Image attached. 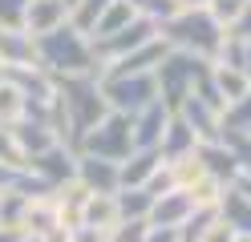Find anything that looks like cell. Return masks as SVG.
<instances>
[{"mask_svg":"<svg viewBox=\"0 0 251 242\" xmlns=\"http://www.w3.org/2000/svg\"><path fill=\"white\" fill-rule=\"evenodd\" d=\"M109 113L105 97H101V81L98 73H81V77H57V137L73 145L81 141L93 125Z\"/></svg>","mask_w":251,"mask_h":242,"instance_id":"cell-1","label":"cell"},{"mask_svg":"<svg viewBox=\"0 0 251 242\" xmlns=\"http://www.w3.org/2000/svg\"><path fill=\"white\" fill-rule=\"evenodd\" d=\"M37 65L53 77H81V73H98L93 61V44L85 32H77L73 24H61L53 32L37 37Z\"/></svg>","mask_w":251,"mask_h":242,"instance_id":"cell-2","label":"cell"},{"mask_svg":"<svg viewBox=\"0 0 251 242\" xmlns=\"http://www.w3.org/2000/svg\"><path fill=\"white\" fill-rule=\"evenodd\" d=\"M223 24L215 21V16L207 8H178L175 16H166V21L158 24V37L178 48V53H191L199 61H215V48L219 41H223Z\"/></svg>","mask_w":251,"mask_h":242,"instance_id":"cell-3","label":"cell"},{"mask_svg":"<svg viewBox=\"0 0 251 242\" xmlns=\"http://www.w3.org/2000/svg\"><path fill=\"white\" fill-rule=\"evenodd\" d=\"M207 65L211 61H199L191 53H178V48H170V53L162 57V65L154 69V85H158V101L175 113L186 97H191L195 89V81L207 73Z\"/></svg>","mask_w":251,"mask_h":242,"instance_id":"cell-4","label":"cell"},{"mask_svg":"<svg viewBox=\"0 0 251 242\" xmlns=\"http://www.w3.org/2000/svg\"><path fill=\"white\" fill-rule=\"evenodd\" d=\"M81 154H93V157H105V161H122L126 154L134 150V137H130V117L126 113H114L109 109L105 117L89 129V133L77 141Z\"/></svg>","mask_w":251,"mask_h":242,"instance_id":"cell-5","label":"cell"},{"mask_svg":"<svg viewBox=\"0 0 251 242\" xmlns=\"http://www.w3.org/2000/svg\"><path fill=\"white\" fill-rule=\"evenodd\" d=\"M101 81V97L114 113H138L142 105L158 101V85H154V73H130V77H98Z\"/></svg>","mask_w":251,"mask_h":242,"instance_id":"cell-6","label":"cell"},{"mask_svg":"<svg viewBox=\"0 0 251 242\" xmlns=\"http://www.w3.org/2000/svg\"><path fill=\"white\" fill-rule=\"evenodd\" d=\"M150 37H158V24H154V21H142V16H138L134 24L109 32V37H89V44H93V61H98V73L105 69V65L122 61L126 53H134L138 44H146Z\"/></svg>","mask_w":251,"mask_h":242,"instance_id":"cell-7","label":"cell"},{"mask_svg":"<svg viewBox=\"0 0 251 242\" xmlns=\"http://www.w3.org/2000/svg\"><path fill=\"white\" fill-rule=\"evenodd\" d=\"M73 157H77V150H73V145L57 141V145H49V150L33 154L25 170L33 174V177H41L45 186H61V182H69V177H73Z\"/></svg>","mask_w":251,"mask_h":242,"instance_id":"cell-8","label":"cell"},{"mask_svg":"<svg viewBox=\"0 0 251 242\" xmlns=\"http://www.w3.org/2000/svg\"><path fill=\"white\" fill-rule=\"evenodd\" d=\"M73 177L81 182L89 194H118V161H105V157H93L77 150L73 157Z\"/></svg>","mask_w":251,"mask_h":242,"instance_id":"cell-9","label":"cell"},{"mask_svg":"<svg viewBox=\"0 0 251 242\" xmlns=\"http://www.w3.org/2000/svg\"><path fill=\"white\" fill-rule=\"evenodd\" d=\"M170 53V44L162 41V37H150L146 44H138L134 53H126L122 61H114V65H105V69L98 73V77H130V73H154L162 65V57Z\"/></svg>","mask_w":251,"mask_h":242,"instance_id":"cell-10","label":"cell"},{"mask_svg":"<svg viewBox=\"0 0 251 242\" xmlns=\"http://www.w3.org/2000/svg\"><path fill=\"white\" fill-rule=\"evenodd\" d=\"M0 69H37V37H28L25 28H0Z\"/></svg>","mask_w":251,"mask_h":242,"instance_id":"cell-11","label":"cell"},{"mask_svg":"<svg viewBox=\"0 0 251 242\" xmlns=\"http://www.w3.org/2000/svg\"><path fill=\"white\" fill-rule=\"evenodd\" d=\"M158 170H162V154L154 150V145H134V150L118 161V182L122 186H146Z\"/></svg>","mask_w":251,"mask_h":242,"instance_id":"cell-12","label":"cell"},{"mask_svg":"<svg viewBox=\"0 0 251 242\" xmlns=\"http://www.w3.org/2000/svg\"><path fill=\"white\" fill-rule=\"evenodd\" d=\"M85 198H89V190L77 182V177H69V182H61L53 186V206H57V226L65 234L73 230H81V210H85Z\"/></svg>","mask_w":251,"mask_h":242,"instance_id":"cell-13","label":"cell"},{"mask_svg":"<svg viewBox=\"0 0 251 242\" xmlns=\"http://www.w3.org/2000/svg\"><path fill=\"white\" fill-rule=\"evenodd\" d=\"M199 161H202V170H207L211 177H219V182H227V186L239 182V157H235V150L223 137L199 141Z\"/></svg>","mask_w":251,"mask_h":242,"instance_id":"cell-14","label":"cell"},{"mask_svg":"<svg viewBox=\"0 0 251 242\" xmlns=\"http://www.w3.org/2000/svg\"><path fill=\"white\" fill-rule=\"evenodd\" d=\"M61 24H69V4L65 0H28L25 24H21L28 37H45V32H53Z\"/></svg>","mask_w":251,"mask_h":242,"instance_id":"cell-15","label":"cell"},{"mask_svg":"<svg viewBox=\"0 0 251 242\" xmlns=\"http://www.w3.org/2000/svg\"><path fill=\"white\" fill-rule=\"evenodd\" d=\"M122 222V214H118V198L114 194H89L85 198V210H81V230L85 234H93V238H105V230L109 226H118Z\"/></svg>","mask_w":251,"mask_h":242,"instance_id":"cell-16","label":"cell"},{"mask_svg":"<svg viewBox=\"0 0 251 242\" xmlns=\"http://www.w3.org/2000/svg\"><path fill=\"white\" fill-rule=\"evenodd\" d=\"M166 121H170V109L162 101H150L138 113H130V137H134V145H154V150H158V137H162Z\"/></svg>","mask_w":251,"mask_h":242,"instance_id":"cell-17","label":"cell"},{"mask_svg":"<svg viewBox=\"0 0 251 242\" xmlns=\"http://www.w3.org/2000/svg\"><path fill=\"white\" fill-rule=\"evenodd\" d=\"M191 214H195L191 198H186L182 190H166V194H158V198H154L146 222H150V226H170V230H178V226L191 218Z\"/></svg>","mask_w":251,"mask_h":242,"instance_id":"cell-18","label":"cell"},{"mask_svg":"<svg viewBox=\"0 0 251 242\" xmlns=\"http://www.w3.org/2000/svg\"><path fill=\"white\" fill-rule=\"evenodd\" d=\"M175 113L195 129V137H199V141H215L219 133H223V129H219V109L207 105V101H202V97H195V93L186 97V101H182Z\"/></svg>","mask_w":251,"mask_h":242,"instance_id":"cell-19","label":"cell"},{"mask_svg":"<svg viewBox=\"0 0 251 242\" xmlns=\"http://www.w3.org/2000/svg\"><path fill=\"white\" fill-rule=\"evenodd\" d=\"M12 133H17V145H21V154H25V166H28V157H33V154H41V150H49V145L61 141L53 133V125L41 121V117H21L17 125H12Z\"/></svg>","mask_w":251,"mask_h":242,"instance_id":"cell-20","label":"cell"},{"mask_svg":"<svg viewBox=\"0 0 251 242\" xmlns=\"http://www.w3.org/2000/svg\"><path fill=\"white\" fill-rule=\"evenodd\" d=\"M199 145V137H195V129L186 125L178 113H170V121H166V129H162V137H158V154H162V166L166 161H175V157H182V154H191Z\"/></svg>","mask_w":251,"mask_h":242,"instance_id":"cell-21","label":"cell"},{"mask_svg":"<svg viewBox=\"0 0 251 242\" xmlns=\"http://www.w3.org/2000/svg\"><path fill=\"white\" fill-rule=\"evenodd\" d=\"M215 214L223 218L227 226H235V234L251 238V202H247V194L239 186H227V194H223V202H219Z\"/></svg>","mask_w":251,"mask_h":242,"instance_id":"cell-22","label":"cell"},{"mask_svg":"<svg viewBox=\"0 0 251 242\" xmlns=\"http://www.w3.org/2000/svg\"><path fill=\"white\" fill-rule=\"evenodd\" d=\"M211 85L219 93V101H223V109L231 101H239L243 93H251V81L243 69H227V65H211Z\"/></svg>","mask_w":251,"mask_h":242,"instance_id":"cell-23","label":"cell"},{"mask_svg":"<svg viewBox=\"0 0 251 242\" xmlns=\"http://www.w3.org/2000/svg\"><path fill=\"white\" fill-rule=\"evenodd\" d=\"M166 174H170V186H175V190H191L199 177L207 174V170H202V161H199V145H195L191 154H182V157H175V161H166Z\"/></svg>","mask_w":251,"mask_h":242,"instance_id":"cell-24","label":"cell"},{"mask_svg":"<svg viewBox=\"0 0 251 242\" xmlns=\"http://www.w3.org/2000/svg\"><path fill=\"white\" fill-rule=\"evenodd\" d=\"M21 117H28V101H25L17 81L4 77L0 81V125H17Z\"/></svg>","mask_w":251,"mask_h":242,"instance_id":"cell-25","label":"cell"},{"mask_svg":"<svg viewBox=\"0 0 251 242\" xmlns=\"http://www.w3.org/2000/svg\"><path fill=\"white\" fill-rule=\"evenodd\" d=\"M182 194L191 198L195 210H219V202H223V194H227V182H219V177L202 174L199 182H195L191 190H182Z\"/></svg>","mask_w":251,"mask_h":242,"instance_id":"cell-26","label":"cell"},{"mask_svg":"<svg viewBox=\"0 0 251 242\" xmlns=\"http://www.w3.org/2000/svg\"><path fill=\"white\" fill-rule=\"evenodd\" d=\"M114 198H118V214L122 218H146L150 206H154V194L146 186H122Z\"/></svg>","mask_w":251,"mask_h":242,"instance_id":"cell-27","label":"cell"},{"mask_svg":"<svg viewBox=\"0 0 251 242\" xmlns=\"http://www.w3.org/2000/svg\"><path fill=\"white\" fill-rule=\"evenodd\" d=\"M219 129H223V133H247L251 137V93H243L239 101H231L223 113H219Z\"/></svg>","mask_w":251,"mask_h":242,"instance_id":"cell-28","label":"cell"},{"mask_svg":"<svg viewBox=\"0 0 251 242\" xmlns=\"http://www.w3.org/2000/svg\"><path fill=\"white\" fill-rule=\"evenodd\" d=\"M247 48H251V41H243L239 32H223V41H219V48H215V61L211 65H227V69H243L247 65Z\"/></svg>","mask_w":251,"mask_h":242,"instance_id":"cell-29","label":"cell"},{"mask_svg":"<svg viewBox=\"0 0 251 242\" xmlns=\"http://www.w3.org/2000/svg\"><path fill=\"white\" fill-rule=\"evenodd\" d=\"M114 4V0H73V8H69V24L77 28V32H93V24L101 21V12Z\"/></svg>","mask_w":251,"mask_h":242,"instance_id":"cell-30","label":"cell"},{"mask_svg":"<svg viewBox=\"0 0 251 242\" xmlns=\"http://www.w3.org/2000/svg\"><path fill=\"white\" fill-rule=\"evenodd\" d=\"M138 21V12L126 4V0H114V4H109L105 12H101V21L93 24V32L89 37H109V32H118V28H126V24H134Z\"/></svg>","mask_w":251,"mask_h":242,"instance_id":"cell-31","label":"cell"},{"mask_svg":"<svg viewBox=\"0 0 251 242\" xmlns=\"http://www.w3.org/2000/svg\"><path fill=\"white\" fill-rule=\"evenodd\" d=\"M146 230H150V222H146V218H122L118 226H109V230H105L101 242H142Z\"/></svg>","mask_w":251,"mask_h":242,"instance_id":"cell-32","label":"cell"},{"mask_svg":"<svg viewBox=\"0 0 251 242\" xmlns=\"http://www.w3.org/2000/svg\"><path fill=\"white\" fill-rule=\"evenodd\" d=\"M142 21H154V24H162L166 16H175L178 8H175V0H126Z\"/></svg>","mask_w":251,"mask_h":242,"instance_id":"cell-33","label":"cell"},{"mask_svg":"<svg viewBox=\"0 0 251 242\" xmlns=\"http://www.w3.org/2000/svg\"><path fill=\"white\" fill-rule=\"evenodd\" d=\"M0 166L25 170V154H21V145H17V133H12V125H0Z\"/></svg>","mask_w":251,"mask_h":242,"instance_id":"cell-34","label":"cell"},{"mask_svg":"<svg viewBox=\"0 0 251 242\" xmlns=\"http://www.w3.org/2000/svg\"><path fill=\"white\" fill-rule=\"evenodd\" d=\"M235 238H239V234H235V226H227L223 218L215 214L207 226H202V234H199L195 242H235Z\"/></svg>","mask_w":251,"mask_h":242,"instance_id":"cell-35","label":"cell"},{"mask_svg":"<svg viewBox=\"0 0 251 242\" xmlns=\"http://www.w3.org/2000/svg\"><path fill=\"white\" fill-rule=\"evenodd\" d=\"M25 8H28V0H0V28H21Z\"/></svg>","mask_w":251,"mask_h":242,"instance_id":"cell-36","label":"cell"},{"mask_svg":"<svg viewBox=\"0 0 251 242\" xmlns=\"http://www.w3.org/2000/svg\"><path fill=\"white\" fill-rule=\"evenodd\" d=\"M21 174L25 170H12V166H0V194H12L21 186Z\"/></svg>","mask_w":251,"mask_h":242,"instance_id":"cell-37","label":"cell"},{"mask_svg":"<svg viewBox=\"0 0 251 242\" xmlns=\"http://www.w3.org/2000/svg\"><path fill=\"white\" fill-rule=\"evenodd\" d=\"M142 242H182V238H178V230H170V226H150Z\"/></svg>","mask_w":251,"mask_h":242,"instance_id":"cell-38","label":"cell"},{"mask_svg":"<svg viewBox=\"0 0 251 242\" xmlns=\"http://www.w3.org/2000/svg\"><path fill=\"white\" fill-rule=\"evenodd\" d=\"M231 32H239L243 41H251V4H243V12L235 16V24H231Z\"/></svg>","mask_w":251,"mask_h":242,"instance_id":"cell-39","label":"cell"},{"mask_svg":"<svg viewBox=\"0 0 251 242\" xmlns=\"http://www.w3.org/2000/svg\"><path fill=\"white\" fill-rule=\"evenodd\" d=\"M49 242H98V238H93V234H85V230H73V234H65V230H61V234H53Z\"/></svg>","mask_w":251,"mask_h":242,"instance_id":"cell-40","label":"cell"},{"mask_svg":"<svg viewBox=\"0 0 251 242\" xmlns=\"http://www.w3.org/2000/svg\"><path fill=\"white\" fill-rule=\"evenodd\" d=\"M175 8H211V0H175Z\"/></svg>","mask_w":251,"mask_h":242,"instance_id":"cell-41","label":"cell"},{"mask_svg":"<svg viewBox=\"0 0 251 242\" xmlns=\"http://www.w3.org/2000/svg\"><path fill=\"white\" fill-rule=\"evenodd\" d=\"M235 186H239V190L247 194V202H251V177H239V182H235Z\"/></svg>","mask_w":251,"mask_h":242,"instance_id":"cell-42","label":"cell"},{"mask_svg":"<svg viewBox=\"0 0 251 242\" xmlns=\"http://www.w3.org/2000/svg\"><path fill=\"white\" fill-rule=\"evenodd\" d=\"M21 242H49V238H41V234H21Z\"/></svg>","mask_w":251,"mask_h":242,"instance_id":"cell-43","label":"cell"},{"mask_svg":"<svg viewBox=\"0 0 251 242\" xmlns=\"http://www.w3.org/2000/svg\"><path fill=\"white\" fill-rule=\"evenodd\" d=\"M243 73H247V81H251V48H247V65H243Z\"/></svg>","mask_w":251,"mask_h":242,"instance_id":"cell-44","label":"cell"},{"mask_svg":"<svg viewBox=\"0 0 251 242\" xmlns=\"http://www.w3.org/2000/svg\"><path fill=\"white\" fill-rule=\"evenodd\" d=\"M235 242H251V238H243V234H239V238H235Z\"/></svg>","mask_w":251,"mask_h":242,"instance_id":"cell-45","label":"cell"},{"mask_svg":"<svg viewBox=\"0 0 251 242\" xmlns=\"http://www.w3.org/2000/svg\"><path fill=\"white\" fill-rule=\"evenodd\" d=\"M4 77H8V73H4V69H0V81H4Z\"/></svg>","mask_w":251,"mask_h":242,"instance_id":"cell-46","label":"cell"},{"mask_svg":"<svg viewBox=\"0 0 251 242\" xmlns=\"http://www.w3.org/2000/svg\"><path fill=\"white\" fill-rule=\"evenodd\" d=\"M65 4H69V8H73V0H65Z\"/></svg>","mask_w":251,"mask_h":242,"instance_id":"cell-47","label":"cell"},{"mask_svg":"<svg viewBox=\"0 0 251 242\" xmlns=\"http://www.w3.org/2000/svg\"><path fill=\"white\" fill-rule=\"evenodd\" d=\"M247 4H251V0H247Z\"/></svg>","mask_w":251,"mask_h":242,"instance_id":"cell-48","label":"cell"}]
</instances>
